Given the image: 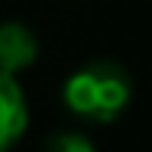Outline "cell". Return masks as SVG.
I'll list each match as a JSON object with an SVG mask.
<instances>
[{
  "label": "cell",
  "instance_id": "cell-2",
  "mask_svg": "<svg viewBox=\"0 0 152 152\" xmlns=\"http://www.w3.org/2000/svg\"><path fill=\"white\" fill-rule=\"evenodd\" d=\"M28 130V99L16 75L0 68V152L16 146Z\"/></svg>",
  "mask_w": 152,
  "mask_h": 152
},
{
  "label": "cell",
  "instance_id": "cell-1",
  "mask_svg": "<svg viewBox=\"0 0 152 152\" xmlns=\"http://www.w3.org/2000/svg\"><path fill=\"white\" fill-rule=\"evenodd\" d=\"M62 102L72 115L90 124H109L130 102V78L115 62H87L62 84Z\"/></svg>",
  "mask_w": 152,
  "mask_h": 152
},
{
  "label": "cell",
  "instance_id": "cell-4",
  "mask_svg": "<svg viewBox=\"0 0 152 152\" xmlns=\"http://www.w3.org/2000/svg\"><path fill=\"white\" fill-rule=\"evenodd\" d=\"M47 149H56V152H90L93 140L78 130H62V134L47 137Z\"/></svg>",
  "mask_w": 152,
  "mask_h": 152
},
{
  "label": "cell",
  "instance_id": "cell-3",
  "mask_svg": "<svg viewBox=\"0 0 152 152\" xmlns=\"http://www.w3.org/2000/svg\"><path fill=\"white\" fill-rule=\"evenodd\" d=\"M40 44L25 22H0V68L19 75L37 62Z\"/></svg>",
  "mask_w": 152,
  "mask_h": 152
}]
</instances>
